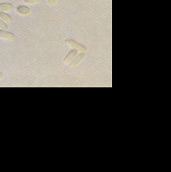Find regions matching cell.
Instances as JSON below:
<instances>
[{
	"label": "cell",
	"instance_id": "obj_1",
	"mask_svg": "<svg viewBox=\"0 0 171 172\" xmlns=\"http://www.w3.org/2000/svg\"><path fill=\"white\" fill-rule=\"evenodd\" d=\"M66 43H67L71 48H74L75 49V50H77V51H80L81 52L85 53V52H87V48H86L84 46L79 44V43L76 42V41L73 40V39H68V40H66Z\"/></svg>",
	"mask_w": 171,
	"mask_h": 172
},
{
	"label": "cell",
	"instance_id": "obj_2",
	"mask_svg": "<svg viewBox=\"0 0 171 172\" xmlns=\"http://www.w3.org/2000/svg\"><path fill=\"white\" fill-rule=\"evenodd\" d=\"M84 56H85V54L83 53V52L80 53L79 55L75 56L74 58H73V60H72L71 62L69 63V66H70L71 68H75V67H76V66H77V65L79 64L80 63H81V60L84 58Z\"/></svg>",
	"mask_w": 171,
	"mask_h": 172
},
{
	"label": "cell",
	"instance_id": "obj_3",
	"mask_svg": "<svg viewBox=\"0 0 171 172\" xmlns=\"http://www.w3.org/2000/svg\"><path fill=\"white\" fill-rule=\"evenodd\" d=\"M76 55H77V50L73 49L72 51H70V52H68V55L65 57V58L63 59V63H64L65 64H68Z\"/></svg>",
	"mask_w": 171,
	"mask_h": 172
},
{
	"label": "cell",
	"instance_id": "obj_4",
	"mask_svg": "<svg viewBox=\"0 0 171 172\" xmlns=\"http://www.w3.org/2000/svg\"><path fill=\"white\" fill-rule=\"evenodd\" d=\"M0 38L8 39V40H13L15 39V35L13 33L7 32L5 30H0Z\"/></svg>",
	"mask_w": 171,
	"mask_h": 172
},
{
	"label": "cell",
	"instance_id": "obj_5",
	"mask_svg": "<svg viewBox=\"0 0 171 172\" xmlns=\"http://www.w3.org/2000/svg\"><path fill=\"white\" fill-rule=\"evenodd\" d=\"M16 10L20 15H23V16H27L30 13V9L26 6H19Z\"/></svg>",
	"mask_w": 171,
	"mask_h": 172
},
{
	"label": "cell",
	"instance_id": "obj_6",
	"mask_svg": "<svg viewBox=\"0 0 171 172\" xmlns=\"http://www.w3.org/2000/svg\"><path fill=\"white\" fill-rule=\"evenodd\" d=\"M12 4L8 3H0V11H10L12 10Z\"/></svg>",
	"mask_w": 171,
	"mask_h": 172
},
{
	"label": "cell",
	"instance_id": "obj_7",
	"mask_svg": "<svg viewBox=\"0 0 171 172\" xmlns=\"http://www.w3.org/2000/svg\"><path fill=\"white\" fill-rule=\"evenodd\" d=\"M0 18L3 20L4 22H7V23H10L12 21V18L10 17V16H9L8 14L4 13L3 11H0Z\"/></svg>",
	"mask_w": 171,
	"mask_h": 172
},
{
	"label": "cell",
	"instance_id": "obj_8",
	"mask_svg": "<svg viewBox=\"0 0 171 172\" xmlns=\"http://www.w3.org/2000/svg\"><path fill=\"white\" fill-rule=\"evenodd\" d=\"M0 28H2L3 30L8 29V27H7L6 23H4L3 21H1V20H0Z\"/></svg>",
	"mask_w": 171,
	"mask_h": 172
},
{
	"label": "cell",
	"instance_id": "obj_9",
	"mask_svg": "<svg viewBox=\"0 0 171 172\" xmlns=\"http://www.w3.org/2000/svg\"><path fill=\"white\" fill-rule=\"evenodd\" d=\"M24 2L27 3H30V4H33V3H39V0H24Z\"/></svg>",
	"mask_w": 171,
	"mask_h": 172
},
{
	"label": "cell",
	"instance_id": "obj_10",
	"mask_svg": "<svg viewBox=\"0 0 171 172\" xmlns=\"http://www.w3.org/2000/svg\"><path fill=\"white\" fill-rule=\"evenodd\" d=\"M57 2H58V0H48V4L50 6H53V5H55Z\"/></svg>",
	"mask_w": 171,
	"mask_h": 172
},
{
	"label": "cell",
	"instance_id": "obj_11",
	"mask_svg": "<svg viewBox=\"0 0 171 172\" xmlns=\"http://www.w3.org/2000/svg\"><path fill=\"white\" fill-rule=\"evenodd\" d=\"M2 77H3V74H2V73H0V79L2 78Z\"/></svg>",
	"mask_w": 171,
	"mask_h": 172
}]
</instances>
